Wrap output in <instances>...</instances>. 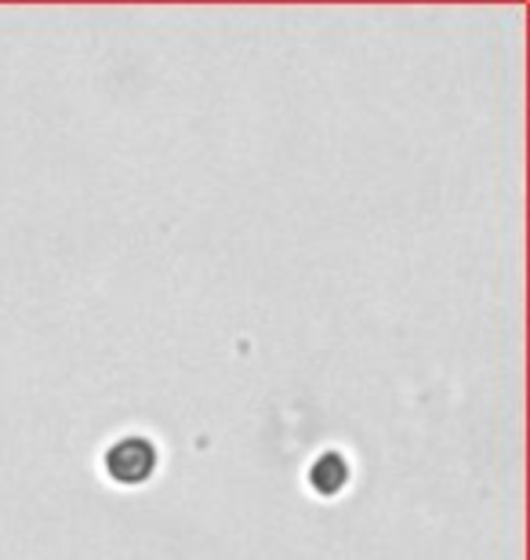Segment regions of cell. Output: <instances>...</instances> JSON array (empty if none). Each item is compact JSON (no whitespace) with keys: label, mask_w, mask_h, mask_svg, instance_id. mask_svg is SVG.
Returning <instances> with one entry per match:
<instances>
[{"label":"cell","mask_w":530,"mask_h":560,"mask_svg":"<svg viewBox=\"0 0 530 560\" xmlns=\"http://www.w3.org/2000/svg\"><path fill=\"white\" fill-rule=\"evenodd\" d=\"M153 463H156V452L145 441H139V436L120 441L106 458L109 477L120 480V485H139V480H145L153 474Z\"/></svg>","instance_id":"cell-1"}]
</instances>
